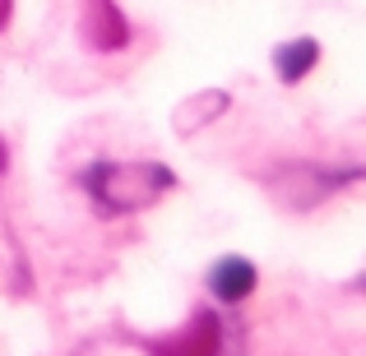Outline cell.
I'll list each match as a JSON object with an SVG mask.
<instances>
[{
	"label": "cell",
	"mask_w": 366,
	"mask_h": 356,
	"mask_svg": "<svg viewBox=\"0 0 366 356\" xmlns=\"http://www.w3.org/2000/svg\"><path fill=\"white\" fill-rule=\"evenodd\" d=\"M79 185L89 190L93 208L102 218H125L158 204L177 185V176L162 162H93V167L79 171Z\"/></svg>",
	"instance_id": "obj_1"
},
{
	"label": "cell",
	"mask_w": 366,
	"mask_h": 356,
	"mask_svg": "<svg viewBox=\"0 0 366 356\" xmlns=\"http://www.w3.org/2000/svg\"><path fill=\"white\" fill-rule=\"evenodd\" d=\"M218 347H223V320L214 310H195L181 333L144 342L149 356H218Z\"/></svg>",
	"instance_id": "obj_2"
},
{
	"label": "cell",
	"mask_w": 366,
	"mask_h": 356,
	"mask_svg": "<svg viewBox=\"0 0 366 356\" xmlns=\"http://www.w3.org/2000/svg\"><path fill=\"white\" fill-rule=\"evenodd\" d=\"M79 37L89 51H125L130 46V19L121 14L117 0H84Z\"/></svg>",
	"instance_id": "obj_3"
},
{
	"label": "cell",
	"mask_w": 366,
	"mask_h": 356,
	"mask_svg": "<svg viewBox=\"0 0 366 356\" xmlns=\"http://www.w3.org/2000/svg\"><path fill=\"white\" fill-rule=\"evenodd\" d=\"M209 292L218 296L223 305H242L250 292H255V283H259V273H255V264H250L246 255H223V259H214V268H209Z\"/></svg>",
	"instance_id": "obj_4"
},
{
	"label": "cell",
	"mask_w": 366,
	"mask_h": 356,
	"mask_svg": "<svg viewBox=\"0 0 366 356\" xmlns=\"http://www.w3.org/2000/svg\"><path fill=\"white\" fill-rule=\"evenodd\" d=\"M315 65H320V42H315V37H292V42L274 46V74H278V83H302Z\"/></svg>",
	"instance_id": "obj_5"
},
{
	"label": "cell",
	"mask_w": 366,
	"mask_h": 356,
	"mask_svg": "<svg viewBox=\"0 0 366 356\" xmlns=\"http://www.w3.org/2000/svg\"><path fill=\"white\" fill-rule=\"evenodd\" d=\"M227 107H232V98H227V93H218V88L195 93L190 102H181V107H177V134H186V139H190V134H199L214 116H223Z\"/></svg>",
	"instance_id": "obj_6"
},
{
	"label": "cell",
	"mask_w": 366,
	"mask_h": 356,
	"mask_svg": "<svg viewBox=\"0 0 366 356\" xmlns=\"http://www.w3.org/2000/svg\"><path fill=\"white\" fill-rule=\"evenodd\" d=\"M9 19H14V0H0V33L9 28Z\"/></svg>",
	"instance_id": "obj_7"
}]
</instances>
